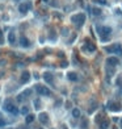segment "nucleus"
<instances>
[{"label":"nucleus","mask_w":122,"mask_h":129,"mask_svg":"<svg viewBox=\"0 0 122 129\" xmlns=\"http://www.w3.org/2000/svg\"><path fill=\"white\" fill-rule=\"evenodd\" d=\"M60 66H62V67H67L68 66V62L67 61H63L62 63H60Z\"/></svg>","instance_id":"obj_31"},{"label":"nucleus","mask_w":122,"mask_h":129,"mask_svg":"<svg viewBox=\"0 0 122 129\" xmlns=\"http://www.w3.org/2000/svg\"><path fill=\"white\" fill-rule=\"evenodd\" d=\"M49 38H50L51 41H53V42H54L55 40H57V34H55V32H54V30H51V32H50V34H49Z\"/></svg>","instance_id":"obj_21"},{"label":"nucleus","mask_w":122,"mask_h":129,"mask_svg":"<svg viewBox=\"0 0 122 129\" xmlns=\"http://www.w3.org/2000/svg\"><path fill=\"white\" fill-rule=\"evenodd\" d=\"M97 34L100 36V38L102 42H105V41L109 38V36L112 34V28L110 26H101L98 25L97 26Z\"/></svg>","instance_id":"obj_1"},{"label":"nucleus","mask_w":122,"mask_h":129,"mask_svg":"<svg viewBox=\"0 0 122 129\" xmlns=\"http://www.w3.org/2000/svg\"><path fill=\"white\" fill-rule=\"evenodd\" d=\"M43 79L46 83H50V84H53V82H54V75H53V72H45L43 74Z\"/></svg>","instance_id":"obj_11"},{"label":"nucleus","mask_w":122,"mask_h":129,"mask_svg":"<svg viewBox=\"0 0 122 129\" xmlns=\"http://www.w3.org/2000/svg\"><path fill=\"white\" fill-rule=\"evenodd\" d=\"M34 90L37 91V94H40L42 96H50L51 95V91L46 86H42V84H36Z\"/></svg>","instance_id":"obj_5"},{"label":"nucleus","mask_w":122,"mask_h":129,"mask_svg":"<svg viewBox=\"0 0 122 129\" xmlns=\"http://www.w3.org/2000/svg\"><path fill=\"white\" fill-rule=\"evenodd\" d=\"M81 49H83L85 53L88 52V53H91V54L96 52V46L93 45L92 42H89V41H85V44L83 45V48H81Z\"/></svg>","instance_id":"obj_8"},{"label":"nucleus","mask_w":122,"mask_h":129,"mask_svg":"<svg viewBox=\"0 0 122 129\" xmlns=\"http://www.w3.org/2000/svg\"><path fill=\"white\" fill-rule=\"evenodd\" d=\"M118 63H120V59L117 58V57H109V58L106 59V64H108V66L116 67Z\"/></svg>","instance_id":"obj_9"},{"label":"nucleus","mask_w":122,"mask_h":129,"mask_svg":"<svg viewBox=\"0 0 122 129\" xmlns=\"http://www.w3.org/2000/svg\"><path fill=\"white\" fill-rule=\"evenodd\" d=\"M66 108H71V103H66Z\"/></svg>","instance_id":"obj_32"},{"label":"nucleus","mask_w":122,"mask_h":129,"mask_svg":"<svg viewBox=\"0 0 122 129\" xmlns=\"http://www.w3.org/2000/svg\"><path fill=\"white\" fill-rule=\"evenodd\" d=\"M38 119H40V121H41L42 124H47V123H49V115L46 113V112H41V113L38 115Z\"/></svg>","instance_id":"obj_12"},{"label":"nucleus","mask_w":122,"mask_h":129,"mask_svg":"<svg viewBox=\"0 0 122 129\" xmlns=\"http://www.w3.org/2000/svg\"><path fill=\"white\" fill-rule=\"evenodd\" d=\"M106 108L109 109V111H112V112H118V111L122 109L121 105L118 103H116V101H113V100L108 101V103H106Z\"/></svg>","instance_id":"obj_7"},{"label":"nucleus","mask_w":122,"mask_h":129,"mask_svg":"<svg viewBox=\"0 0 122 129\" xmlns=\"http://www.w3.org/2000/svg\"><path fill=\"white\" fill-rule=\"evenodd\" d=\"M121 127H122V119H121Z\"/></svg>","instance_id":"obj_34"},{"label":"nucleus","mask_w":122,"mask_h":129,"mask_svg":"<svg viewBox=\"0 0 122 129\" xmlns=\"http://www.w3.org/2000/svg\"><path fill=\"white\" fill-rule=\"evenodd\" d=\"M96 3L97 4H101V5H106V4H108L106 0H96Z\"/></svg>","instance_id":"obj_27"},{"label":"nucleus","mask_w":122,"mask_h":129,"mask_svg":"<svg viewBox=\"0 0 122 129\" xmlns=\"http://www.w3.org/2000/svg\"><path fill=\"white\" fill-rule=\"evenodd\" d=\"M34 115H32V113H29V115H26V117H25V121H26V124H30V123H33L34 121Z\"/></svg>","instance_id":"obj_19"},{"label":"nucleus","mask_w":122,"mask_h":129,"mask_svg":"<svg viewBox=\"0 0 122 129\" xmlns=\"http://www.w3.org/2000/svg\"><path fill=\"white\" fill-rule=\"evenodd\" d=\"M22 94L25 95V98H28V96H30V94H32V90H25Z\"/></svg>","instance_id":"obj_29"},{"label":"nucleus","mask_w":122,"mask_h":129,"mask_svg":"<svg viewBox=\"0 0 122 129\" xmlns=\"http://www.w3.org/2000/svg\"><path fill=\"white\" fill-rule=\"evenodd\" d=\"M33 7V4L32 1H25V3H22L18 5V12L21 13V15H25V13H28V11H30Z\"/></svg>","instance_id":"obj_6"},{"label":"nucleus","mask_w":122,"mask_h":129,"mask_svg":"<svg viewBox=\"0 0 122 129\" xmlns=\"http://www.w3.org/2000/svg\"><path fill=\"white\" fill-rule=\"evenodd\" d=\"M105 52L106 53H117L122 55V45L121 44H114V45H110V46H106L105 48Z\"/></svg>","instance_id":"obj_3"},{"label":"nucleus","mask_w":122,"mask_h":129,"mask_svg":"<svg viewBox=\"0 0 122 129\" xmlns=\"http://www.w3.org/2000/svg\"><path fill=\"white\" fill-rule=\"evenodd\" d=\"M20 45L22 46V48H29V46H30V41L28 40L25 36H21L20 37Z\"/></svg>","instance_id":"obj_13"},{"label":"nucleus","mask_w":122,"mask_h":129,"mask_svg":"<svg viewBox=\"0 0 122 129\" xmlns=\"http://www.w3.org/2000/svg\"><path fill=\"white\" fill-rule=\"evenodd\" d=\"M121 92H122V91H121Z\"/></svg>","instance_id":"obj_37"},{"label":"nucleus","mask_w":122,"mask_h":129,"mask_svg":"<svg viewBox=\"0 0 122 129\" xmlns=\"http://www.w3.org/2000/svg\"><path fill=\"white\" fill-rule=\"evenodd\" d=\"M100 128L101 129H108V128H109V120H102V121L100 123Z\"/></svg>","instance_id":"obj_18"},{"label":"nucleus","mask_w":122,"mask_h":129,"mask_svg":"<svg viewBox=\"0 0 122 129\" xmlns=\"http://www.w3.org/2000/svg\"><path fill=\"white\" fill-rule=\"evenodd\" d=\"M40 129H43V128H40Z\"/></svg>","instance_id":"obj_35"},{"label":"nucleus","mask_w":122,"mask_h":129,"mask_svg":"<svg viewBox=\"0 0 122 129\" xmlns=\"http://www.w3.org/2000/svg\"><path fill=\"white\" fill-rule=\"evenodd\" d=\"M71 21L76 25V28H80V26H83L84 21H85V15L84 13H76V15H74L71 17Z\"/></svg>","instance_id":"obj_2"},{"label":"nucleus","mask_w":122,"mask_h":129,"mask_svg":"<svg viewBox=\"0 0 122 129\" xmlns=\"http://www.w3.org/2000/svg\"><path fill=\"white\" fill-rule=\"evenodd\" d=\"M92 13H93L95 16H100V15H101V9H100V8H93V9H92Z\"/></svg>","instance_id":"obj_22"},{"label":"nucleus","mask_w":122,"mask_h":129,"mask_svg":"<svg viewBox=\"0 0 122 129\" xmlns=\"http://www.w3.org/2000/svg\"><path fill=\"white\" fill-rule=\"evenodd\" d=\"M29 80H30V72L29 71H22L21 76H20V82L24 84V83H28Z\"/></svg>","instance_id":"obj_10"},{"label":"nucleus","mask_w":122,"mask_h":129,"mask_svg":"<svg viewBox=\"0 0 122 129\" xmlns=\"http://www.w3.org/2000/svg\"><path fill=\"white\" fill-rule=\"evenodd\" d=\"M68 33H70V32H68L67 28H63V29H62V36H68Z\"/></svg>","instance_id":"obj_28"},{"label":"nucleus","mask_w":122,"mask_h":129,"mask_svg":"<svg viewBox=\"0 0 122 129\" xmlns=\"http://www.w3.org/2000/svg\"><path fill=\"white\" fill-rule=\"evenodd\" d=\"M80 127L81 129H85L88 127V120L87 119H81V124H80Z\"/></svg>","instance_id":"obj_20"},{"label":"nucleus","mask_w":122,"mask_h":129,"mask_svg":"<svg viewBox=\"0 0 122 129\" xmlns=\"http://www.w3.org/2000/svg\"><path fill=\"white\" fill-rule=\"evenodd\" d=\"M34 108L36 109H40L41 108V100L40 99H36L34 100Z\"/></svg>","instance_id":"obj_23"},{"label":"nucleus","mask_w":122,"mask_h":129,"mask_svg":"<svg viewBox=\"0 0 122 129\" xmlns=\"http://www.w3.org/2000/svg\"><path fill=\"white\" fill-rule=\"evenodd\" d=\"M42 1H45V3H47V1H49V0H42Z\"/></svg>","instance_id":"obj_33"},{"label":"nucleus","mask_w":122,"mask_h":129,"mask_svg":"<svg viewBox=\"0 0 122 129\" xmlns=\"http://www.w3.org/2000/svg\"><path fill=\"white\" fill-rule=\"evenodd\" d=\"M102 120H104V119H102V115H97V116H96V123L100 124Z\"/></svg>","instance_id":"obj_26"},{"label":"nucleus","mask_w":122,"mask_h":129,"mask_svg":"<svg viewBox=\"0 0 122 129\" xmlns=\"http://www.w3.org/2000/svg\"><path fill=\"white\" fill-rule=\"evenodd\" d=\"M4 44V37H3V32L0 30V45Z\"/></svg>","instance_id":"obj_30"},{"label":"nucleus","mask_w":122,"mask_h":129,"mask_svg":"<svg viewBox=\"0 0 122 129\" xmlns=\"http://www.w3.org/2000/svg\"><path fill=\"white\" fill-rule=\"evenodd\" d=\"M17 1H18V0H17Z\"/></svg>","instance_id":"obj_36"},{"label":"nucleus","mask_w":122,"mask_h":129,"mask_svg":"<svg viewBox=\"0 0 122 129\" xmlns=\"http://www.w3.org/2000/svg\"><path fill=\"white\" fill-rule=\"evenodd\" d=\"M80 116H81L80 109H79V108H74V109H72V117H74V119H79Z\"/></svg>","instance_id":"obj_16"},{"label":"nucleus","mask_w":122,"mask_h":129,"mask_svg":"<svg viewBox=\"0 0 122 129\" xmlns=\"http://www.w3.org/2000/svg\"><path fill=\"white\" fill-rule=\"evenodd\" d=\"M67 79L71 80V82H76V80H78V74L75 72V71H70V72H67Z\"/></svg>","instance_id":"obj_14"},{"label":"nucleus","mask_w":122,"mask_h":129,"mask_svg":"<svg viewBox=\"0 0 122 129\" xmlns=\"http://www.w3.org/2000/svg\"><path fill=\"white\" fill-rule=\"evenodd\" d=\"M21 113L25 115V116H26V115H29V108H28L26 105H25V107H22V108H21Z\"/></svg>","instance_id":"obj_24"},{"label":"nucleus","mask_w":122,"mask_h":129,"mask_svg":"<svg viewBox=\"0 0 122 129\" xmlns=\"http://www.w3.org/2000/svg\"><path fill=\"white\" fill-rule=\"evenodd\" d=\"M26 98H25V95L24 94H18L17 95V101H24Z\"/></svg>","instance_id":"obj_25"},{"label":"nucleus","mask_w":122,"mask_h":129,"mask_svg":"<svg viewBox=\"0 0 122 129\" xmlns=\"http://www.w3.org/2000/svg\"><path fill=\"white\" fill-rule=\"evenodd\" d=\"M3 108H4L5 112L11 113V115H18V108L16 107L15 104H12L11 101H7V103L3 105Z\"/></svg>","instance_id":"obj_4"},{"label":"nucleus","mask_w":122,"mask_h":129,"mask_svg":"<svg viewBox=\"0 0 122 129\" xmlns=\"http://www.w3.org/2000/svg\"><path fill=\"white\" fill-rule=\"evenodd\" d=\"M96 108H97V103H96L95 100H92L91 101V107H89V109H88V113H93Z\"/></svg>","instance_id":"obj_17"},{"label":"nucleus","mask_w":122,"mask_h":129,"mask_svg":"<svg viewBox=\"0 0 122 129\" xmlns=\"http://www.w3.org/2000/svg\"><path fill=\"white\" fill-rule=\"evenodd\" d=\"M8 42L11 44V45H13L16 42V34H15V32H9L8 33Z\"/></svg>","instance_id":"obj_15"}]
</instances>
